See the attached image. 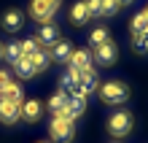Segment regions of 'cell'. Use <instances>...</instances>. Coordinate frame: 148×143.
<instances>
[{
  "label": "cell",
  "mask_w": 148,
  "mask_h": 143,
  "mask_svg": "<svg viewBox=\"0 0 148 143\" xmlns=\"http://www.w3.org/2000/svg\"><path fill=\"white\" fill-rule=\"evenodd\" d=\"M92 59L97 62V65H102V68H113V65H116V59H119L116 43H113V41H105V43H100V46H94L92 49Z\"/></svg>",
  "instance_id": "8992f818"
},
{
  "label": "cell",
  "mask_w": 148,
  "mask_h": 143,
  "mask_svg": "<svg viewBox=\"0 0 148 143\" xmlns=\"http://www.w3.org/2000/svg\"><path fill=\"white\" fill-rule=\"evenodd\" d=\"M67 68L75 70V73H81V70L92 68V51H86V49H73L70 59H67Z\"/></svg>",
  "instance_id": "8fae6325"
},
{
  "label": "cell",
  "mask_w": 148,
  "mask_h": 143,
  "mask_svg": "<svg viewBox=\"0 0 148 143\" xmlns=\"http://www.w3.org/2000/svg\"><path fill=\"white\" fill-rule=\"evenodd\" d=\"M97 92L105 105H124L129 100V86L124 81H105V84H100Z\"/></svg>",
  "instance_id": "6da1fadb"
},
{
  "label": "cell",
  "mask_w": 148,
  "mask_h": 143,
  "mask_svg": "<svg viewBox=\"0 0 148 143\" xmlns=\"http://www.w3.org/2000/svg\"><path fill=\"white\" fill-rule=\"evenodd\" d=\"M19 119H22V105L0 97V122L3 124H16Z\"/></svg>",
  "instance_id": "ba28073f"
},
{
  "label": "cell",
  "mask_w": 148,
  "mask_h": 143,
  "mask_svg": "<svg viewBox=\"0 0 148 143\" xmlns=\"http://www.w3.org/2000/svg\"><path fill=\"white\" fill-rule=\"evenodd\" d=\"M0 24H3V30H8V32L22 30V24H24V11H22V8H8V11L0 16Z\"/></svg>",
  "instance_id": "9c48e42d"
},
{
  "label": "cell",
  "mask_w": 148,
  "mask_h": 143,
  "mask_svg": "<svg viewBox=\"0 0 148 143\" xmlns=\"http://www.w3.org/2000/svg\"><path fill=\"white\" fill-rule=\"evenodd\" d=\"M8 84H11V76H8L5 70H0V89H3V86H8Z\"/></svg>",
  "instance_id": "4316f807"
},
{
  "label": "cell",
  "mask_w": 148,
  "mask_h": 143,
  "mask_svg": "<svg viewBox=\"0 0 148 143\" xmlns=\"http://www.w3.org/2000/svg\"><path fill=\"white\" fill-rule=\"evenodd\" d=\"M86 11H89V19H102V14H100V0H86Z\"/></svg>",
  "instance_id": "484cf974"
},
{
  "label": "cell",
  "mask_w": 148,
  "mask_h": 143,
  "mask_svg": "<svg viewBox=\"0 0 148 143\" xmlns=\"http://www.w3.org/2000/svg\"><path fill=\"white\" fill-rule=\"evenodd\" d=\"M86 113V97L81 95H70V100H67V108H65V119H70V122H78L81 116Z\"/></svg>",
  "instance_id": "30bf717a"
},
{
  "label": "cell",
  "mask_w": 148,
  "mask_h": 143,
  "mask_svg": "<svg viewBox=\"0 0 148 143\" xmlns=\"http://www.w3.org/2000/svg\"><path fill=\"white\" fill-rule=\"evenodd\" d=\"M132 41H135V51L137 54H148V30L143 35H137V38H132Z\"/></svg>",
  "instance_id": "d4e9b609"
},
{
  "label": "cell",
  "mask_w": 148,
  "mask_h": 143,
  "mask_svg": "<svg viewBox=\"0 0 148 143\" xmlns=\"http://www.w3.org/2000/svg\"><path fill=\"white\" fill-rule=\"evenodd\" d=\"M49 135L54 143H73L75 138V122L65 119V116H54L49 124Z\"/></svg>",
  "instance_id": "3957f363"
},
{
  "label": "cell",
  "mask_w": 148,
  "mask_h": 143,
  "mask_svg": "<svg viewBox=\"0 0 148 143\" xmlns=\"http://www.w3.org/2000/svg\"><path fill=\"white\" fill-rule=\"evenodd\" d=\"M67 100H70V95H65V92H57V95H51L49 97V103H46V108L54 113V116H65V108H67Z\"/></svg>",
  "instance_id": "9a60e30c"
},
{
  "label": "cell",
  "mask_w": 148,
  "mask_h": 143,
  "mask_svg": "<svg viewBox=\"0 0 148 143\" xmlns=\"http://www.w3.org/2000/svg\"><path fill=\"white\" fill-rule=\"evenodd\" d=\"M145 30H148V14L140 11V14L132 16V22H129V32H132V38H137V35H143Z\"/></svg>",
  "instance_id": "d6986e66"
},
{
  "label": "cell",
  "mask_w": 148,
  "mask_h": 143,
  "mask_svg": "<svg viewBox=\"0 0 148 143\" xmlns=\"http://www.w3.org/2000/svg\"><path fill=\"white\" fill-rule=\"evenodd\" d=\"M3 57L11 62V65H14L16 59H22V46H19V41H8V43H3Z\"/></svg>",
  "instance_id": "ffe728a7"
},
{
  "label": "cell",
  "mask_w": 148,
  "mask_h": 143,
  "mask_svg": "<svg viewBox=\"0 0 148 143\" xmlns=\"http://www.w3.org/2000/svg\"><path fill=\"white\" fill-rule=\"evenodd\" d=\"M19 46H22V57H32L35 51H40V43L35 38H27V41H19Z\"/></svg>",
  "instance_id": "603a6c76"
},
{
  "label": "cell",
  "mask_w": 148,
  "mask_h": 143,
  "mask_svg": "<svg viewBox=\"0 0 148 143\" xmlns=\"http://www.w3.org/2000/svg\"><path fill=\"white\" fill-rule=\"evenodd\" d=\"M116 143H119V140H116Z\"/></svg>",
  "instance_id": "1f68e13d"
},
{
  "label": "cell",
  "mask_w": 148,
  "mask_h": 143,
  "mask_svg": "<svg viewBox=\"0 0 148 143\" xmlns=\"http://www.w3.org/2000/svg\"><path fill=\"white\" fill-rule=\"evenodd\" d=\"M40 143H43V140H40Z\"/></svg>",
  "instance_id": "4dcf8cb0"
},
{
  "label": "cell",
  "mask_w": 148,
  "mask_h": 143,
  "mask_svg": "<svg viewBox=\"0 0 148 143\" xmlns=\"http://www.w3.org/2000/svg\"><path fill=\"white\" fill-rule=\"evenodd\" d=\"M35 41L40 43V49H51L59 41V27L51 24V22H43L40 27H38V32H35Z\"/></svg>",
  "instance_id": "52a82bcc"
},
{
  "label": "cell",
  "mask_w": 148,
  "mask_h": 143,
  "mask_svg": "<svg viewBox=\"0 0 148 143\" xmlns=\"http://www.w3.org/2000/svg\"><path fill=\"white\" fill-rule=\"evenodd\" d=\"M0 97H3V100H11V103H24V95H22V84L19 81H11L8 86H3L0 89Z\"/></svg>",
  "instance_id": "2e32d148"
},
{
  "label": "cell",
  "mask_w": 148,
  "mask_h": 143,
  "mask_svg": "<svg viewBox=\"0 0 148 143\" xmlns=\"http://www.w3.org/2000/svg\"><path fill=\"white\" fill-rule=\"evenodd\" d=\"M70 54H73V43L67 41V38H59L54 46L49 49V57L57 59V62H67V59H70Z\"/></svg>",
  "instance_id": "4fadbf2b"
},
{
  "label": "cell",
  "mask_w": 148,
  "mask_h": 143,
  "mask_svg": "<svg viewBox=\"0 0 148 143\" xmlns=\"http://www.w3.org/2000/svg\"><path fill=\"white\" fill-rule=\"evenodd\" d=\"M100 76H97V70L94 68H86V70H81L78 73V86H75V95H81V97H89L92 92H97L100 89ZM73 95V92H70Z\"/></svg>",
  "instance_id": "5b68a950"
},
{
  "label": "cell",
  "mask_w": 148,
  "mask_h": 143,
  "mask_svg": "<svg viewBox=\"0 0 148 143\" xmlns=\"http://www.w3.org/2000/svg\"><path fill=\"white\" fill-rule=\"evenodd\" d=\"M14 73H16V78H19V81H27V78L38 76V73H35V65H32V59H30V57L16 59V62H14Z\"/></svg>",
  "instance_id": "5bb4252c"
},
{
  "label": "cell",
  "mask_w": 148,
  "mask_h": 143,
  "mask_svg": "<svg viewBox=\"0 0 148 143\" xmlns=\"http://www.w3.org/2000/svg\"><path fill=\"white\" fill-rule=\"evenodd\" d=\"M0 59H3V41H0Z\"/></svg>",
  "instance_id": "f1b7e54d"
},
{
  "label": "cell",
  "mask_w": 148,
  "mask_h": 143,
  "mask_svg": "<svg viewBox=\"0 0 148 143\" xmlns=\"http://www.w3.org/2000/svg\"><path fill=\"white\" fill-rule=\"evenodd\" d=\"M105 41H110L108 27H94V30L89 32V46H92V49H94V46H100V43H105Z\"/></svg>",
  "instance_id": "44dd1931"
},
{
  "label": "cell",
  "mask_w": 148,
  "mask_h": 143,
  "mask_svg": "<svg viewBox=\"0 0 148 143\" xmlns=\"http://www.w3.org/2000/svg\"><path fill=\"white\" fill-rule=\"evenodd\" d=\"M145 14H148V8H145Z\"/></svg>",
  "instance_id": "f546056e"
},
{
  "label": "cell",
  "mask_w": 148,
  "mask_h": 143,
  "mask_svg": "<svg viewBox=\"0 0 148 143\" xmlns=\"http://www.w3.org/2000/svg\"><path fill=\"white\" fill-rule=\"evenodd\" d=\"M59 3L62 0H32L30 3V16L35 22H51V16L57 14V8H59Z\"/></svg>",
  "instance_id": "277c9868"
},
{
  "label": "cell",
  "mask_w": 148,
  "mask_h": 143,
  "mask_svg": "<svg viewBox=\"0 0 148 143\" xmlns=\"http://www.w3.org/2000/svg\"><path fill=\"white\" fill-rule=\"evenodd\" d=\"M30 59H32V65H35V73H40V70H46V68H49V62H51V57H49V51H46V49L35 51V54H32Z\"/></svg>",
  "instance_id": "7402d4cb"
},
{
  "label": "cell",
  "mask_w": 148,
  "mask_h": 143,
  "mask_svg": "<svg viewBox=\"0 0 148 143\" xmlns=\"http://www.w3.org/2000/svg\"><path fill=\"white\" fill-rule=\"evenodd\" d=\"M116 3H119V6H132L135 0H116Z\"/></svg>",
  "instance_id": "83f0119b"
},
{
  "label": "cell",
  "mask_w": 148,
  "mask_h": 143,
  "mask_svg": "<svg viewBox=\"0 0 148 143\" xmlns=\"http://www.w3.org/2000/svg\"><path fill=\"white\" fill-rule=\"evenodd\" d=\"M75 86H78V73H75V70H70V68H67L65 73L59 76V92L70 95V92H75Z\"/></svg>",
  "instance_id": "e0dca14e"
},
{
  "label": "cell",
  "mask_w": 148,
  "mask_h": 143,
  "mask_svg": "<svg viewBox=\"0 0 148 143\" xmlns=\"http://www.w3.org/2000/svg\"><path fill=\"white\" fill-rule=\"evenodd\" d=\"M132 127H135V119H132V113L129 111H116V113H110L108 116V132L116 140H121V138H127L129 132H132Z\"/></svg>",
  "instance_id": "7a4b0ae2"
},
{
  "label": "cell",
  "mask_w": 148,
  "mask_h": 143,
  "mask_svg": "<svg viewBox=\"0 0 148 143\" xmlns=\"http://www.w3.org/2000/svg\"><path fill=\"white\" fill-rule=\"evenodd\" d=\"M70 22L75 27H81L84 22H89V11H86V0H78V3L70 8Z\"/></svg>",
  "instance_id": "ac0fdd59"
},
{
  "label": "cell",
  "mask_w": 148,
  "mask_h": 143,
  "mask_svg": "<svg viewBox=\"0 0 148 143\" xmlns=\"http://www.w3.org/2000/svg\"><path fill=\"white\" fill-rule=\"evenodd\" d=\"M40 116H43V105H40V100L30 97V100H24V103H22V119H24V122L35 124Z\"/></svg>",
  "instance_id": "7c38bea8"
},
{
  "label": "cell",
  "mask_w": 148,
  "mask_h": 143,
  "mask_svg": "<svg viewBox=\"0 0 148 143\" xmlns=\"http://www.w3.org/2000/svg\"><path fill=\"white\" fill-rule=\"evenodd\" d=\"M119 8H121V6L116 3V0H100V14H102V19H105V16H113Z\"/></svg>",
  "instance_id": "cb8c5ba5"
}]
</instances>
